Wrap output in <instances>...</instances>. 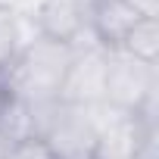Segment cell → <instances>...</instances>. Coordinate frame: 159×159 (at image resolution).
<instances>
[{
  "label": "cell",
  "instance_id": "6da1fadb",
  "mask_svg": "<svg viewBox=\"0 0 159 159\" xmlns=\"http://www.w3.org/2000/svg\"><path fill=\"white\" fill-rule=\"evenodd\" d=\"M72 56H75V47H69V44H56L47 38L25 41L19 56L0 75V81L19 100H25L31 109L50 106L59 100V88H62Z\"/></svg>",
  "mask_w": 159,
  "mask_h": 159
},
{
  "label": "cell",
  "instance_id": "7a4b0ae2",
  "mask_svg": "<svg viewBox=\"0 0 159 159\" xmlns=\"http://www.w3.org/2000/svg\"><path fill=\"white\" fill-rule=\"evenodd\" d=\"M38 137L53 159H97L100 156V116L94 109L50 103L34 109Z\"/></svg>",
  "mask_w": 159,
  "mask_h": 159
},
{
  "label": "cell",
  "instance_id": "3957f363",
  "mask_svg": "<svg viewBox=\"0 0 159 159\" xmlns=\"http://www.w3.org/2000/svg\"><path fill=\"white\" fill-rule=\"evenodd\" d=\"M156 94V66H147L125 50H106L103 106L119 116H134Z\"/></svg>",
  "mask_w": 159,
  "mask_h": 159
},
{
  "label": "cell",
  "instance_id": "277c9868",
  "mask_svg": "<svg viewBox=\"0 0 159 159\" xmlns=\"http://www.w3.org/2000/svg\"><path fill=\"white\" fill-rule=\"evenodd\" d=\"M103 88H106V50H100L97 44L78 47L62 78L59 103L81 106V109H100Z\"/></svg>",
  "mask_w": 159,
  "mask_h": 159
},
{
  "label": "cell",
  "instance_id": "5b68a950",
  "mask_svg": "<svg viewBox=\"0 0 159 159\" xmlns=\"http://www.w3.org/2000/svg\"><path fill=\"white\" fill-rule=\"evenodd\" d=\"M140 19L143 13L125 0H91L88 7V31L100 50H122L125 38Z\"/></svg>",
  "mask_w": 159,
  "mask_h": 159
},
{
  "label": "cell",
  "instance_id": "8992f818",
  "mask_svg": "<svg viewBox=\"0 0 159 159\" xmlns=\"http://www.w3.org/2000/svg\"><path fill=\"white\" fill-rule=\"evenodd\" d=\"M34 22H38V38L78 47L81 34L88 31V7L81 0H41L34 10Z\"/></svg>",
  "mask_w": 159,
  "mask_h": 159
},
{
  "label": "cell",
  "instance_id": "52a82bcc",
  "mask_svg": "<svg viewBox=\"0 0 159 159\" xmlns=\"http://www.w3.org/2000/svg\"><path fill=\"white\" fill-rule=\"evenodd\" d=\"M122 50L147 66H156V59H159V16H143L131 28V34L125 38Z\"/></svg>",
  "mask_w": 159,
  "mask_h": 159
},
{
  "label": "cell",
  "instance_id": "ba28073f",
  "mask_svg": "<svg viewBox=\"0 0 159 159\" xmlns=\"http://www.w3.org/2000/svg\"><path fill=\"white\" fill-rule=\"evenodd\" d=\"M22 47H25V41H22V22H19L16 10L10 3H0V75L10 69V62L19 56Z\"/></svg>",
  "mask_w": 159,
  "mask_h": 159
},
{
  "label": "cell",
  "instance_id": "9c48e42d",
  "mask_svg": "<svg viewBox=\"0 0 159 159\" xmlns=\"http://www.w3.org/2000/svg\"><path fill=\"white\" fill-rule=\"evenodd\" d=\"M3 159H53V156H50L47 143H44V140H41L38 134H31V137L13 140V143L7 147Z\"/></svg>",
  "mask_w": 159,
  "mask_h": 159
},
{
  "label": "cell",
  "instance_id": "30bf717a",
  "mask_svg": "<svg viewBox=\"0 0 159 159\" xmlns=\"http://www.w3.org/2000/svg\"><path fill=\"white\" fill-rule=\"evenodd\" d=\"M125 3H131V7L140 10L143 16H156V13H159V0H125Z\"/></svg>",
  "mask_w": 159,
  "mask_h": 159
},
{
  "label": "cell",
  "instance_id": "8fae6325",
  "mask_svg": "<svg viewBox=\"0 0 159 159\" xmlns=\"http://www.w3.org/2000/svg\"><path fill=\"white\" fill-rule=\"evenodd\" d=\"M7 147H10V140H7L3 134H0V159H3V153H7Z\"/></svg>",
  "mask_w": 159,
  "mask_h": 159
}]
</instances>
